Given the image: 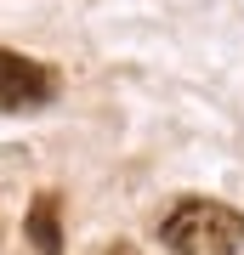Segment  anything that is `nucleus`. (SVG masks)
Listing matches in <instances>:
<instances>
[{"mask_svg":"<svg viewBox=\"0 0 244 255\" xmlns=\"http://www.w3.org/2000/svg\"><path fill=\"white\" fill-rule=\"evenodd\" d=\"M159 238L171 255H239L244 250V216L222 199H182L165 210Z\"/></svg>","mask_w":244,"mask_h":255,"instance_id":"nucleus-1","label":"nucleus"},{"mask_svg":"<svg viewBox=\"0 0 244 255\" xmlns=\"http://www.w3.org/2000/svg\"><path fill=\"white\" fill-rule=\"evenodd\" d=\"M57 97V74L23 51H0V114H34Z\"/></svg>","mask_w":244,"mask_h":255,"instance_id":"nucleus-2","label":"nucleus"},{"mask_svg":"<svg viewBox=\"0 0 244 255\" xmlns=\"http://www.w3.org/2000/svg\"><path fill=\"white\" fill-rule=\"evenodd\" d=\"M23 233H28V244L40 255H63V210H57V193H40V199L28 204Z\"/></svg>","mask_w":244,"mask_h":255,"instance_id":"nucleus-3","label":"nucleus"},{"mask_svg":"<svg viewBox=\"0 0 244 255\" xmlns=\"http://www.w3.org/2000/svg\"><path fill=\"white\" fill-rule=\"evenodd\" d=\"M102 255H142L136 244H114V250H102Z\"/></svg>","mask_w":244,"mask_h":255,"instance_id":"nucleus-4","label":"nucleus"}]
</instances>
